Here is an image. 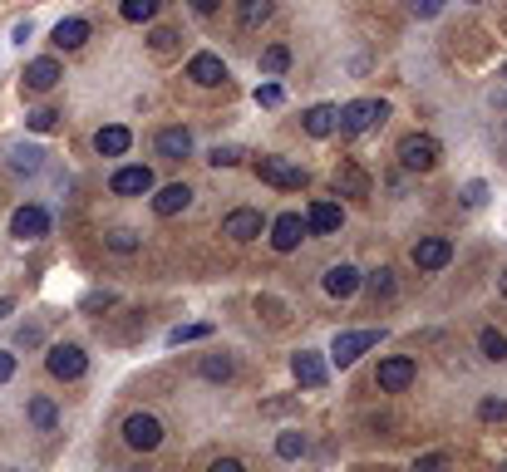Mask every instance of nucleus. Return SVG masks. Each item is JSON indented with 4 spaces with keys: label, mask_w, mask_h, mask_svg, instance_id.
<instances>
[{
    "label": "nucleus",
    "mask_w": 507,
    "mask_h": 472,
    "mask_svg": "<svg viewBox=\"0 0 507 472\" xmlns=\"http://www.w3.org/2000/svg\"><path fill=\"white\" fill-rule=\"evenodd\" d=\"M370 295H374V300H390V295H394V271H384V266H380V271H370Z\"/></svg>",
    "instance_id": "nucleus-30"
},
{
    "label": "nucleus",
    "mask_w": 507,
    "mask_h": 472,
    "mask_svg": "<svg viewBox=\"0 0 507 472\" xmlns=\"http://www.w3.org/2000/svg\"><path fill=\"white\" fill-rule=\"evenodd\" d=\"M5 315H11V300H0V320H5Z\"/></svg>",
    "instance_id": "nucleus-46"
},
{
    "label": "nucleus",
    "mask_w": 507,
    "mask_h": 472,
    "mask_svg": "<svg viewBox=\"0 0 507 472\" xmlns=\"http://www.w3.org/2000/svg\"><path fill=\"white\" fill-rule=\"evenodd\" d=\"M478 345H483L487 359H507V335H497V330H483V335H478Z\"/></svg>",
    "instance_id": "nucleus-29"
},
{
    "label": "nucleus",
    "mask_w": 507,
    "mask_h": 472,
    "mask_svg": "<svg viewBox=\"0 0 507 472\" xmlns=\"http://www.w3.org/2000/svg\"><path fill=\"white\" fill-rule=\"evenodd\" d=\"M153 50L173 54V50H178V35H173V30H153Z\"/></svg>",
    "instance_id": "nucleus-39"
},
{
    "label": "nucleus",
    "mask_w": 507,
    "mask_h": 472,
    "mask_svg": "<svg viewBox=\"0 0 507 472\" xmlns=\"http://www.w3.org/2000/svg\"><path fill=\"white\" fill-rule=\"evenodd\" d=\"M153 11H158V0H124V20H133V25H149Z\"/></svg>",
    "instance_id": "nucleus-26"
},
{
    "label": "nucleus",
    "mask_w": 507,
    "mask_h": 472,
    "mask_svg": "<svg viewBox=\"0 0 507 472\" xmlns=\"http://www.w3.org/2000/svg\"><path fill=\"white\" fill-rule=\"evenodd\" d=\"M335 192L340 197H370V178H365L355 163H340L335 168Z\"/></svg>",
    "instance_id": "nucleus-19"
},
{
    "label": "nucleus",
    "mask_w": 507,
    "mask_h": 472,
    "mask_svg": "<svg viewBox=\"0 0 507 472\" xmlns=\"http://www.w3.org/2000/svg\"><path fill=\"white\" fill-rule=\"evenodd\" d=\"M25 124H30L35 133H50V128L60 124V114H54V108H30V114H25Z\"/></svg>",
    "instance_id": "nucleus-33"
},
{
    "label": "nucleus",
    "mask_w": 507,
    "mask_h": 472,
    "mask_svg": "<svg viewBox=\"0 0 507 472\" xmlns=\"http://www.w3.org/2000/svg\"><path fill=\"white\" fill-rule=\"evenodd\" d=\"M212 335V325H178V330H168V345H192V340H207Z\"/></svg>",
    "instance_id": "nucleus-28"
},
{
    "label": "nucleus",
    "mask_w": 507,
    "mask_h": 472,
    "mask_svg": "<svg viewBox=\"0 0 507 472\" xmlns=\"http://www.w3.org/2000/svg\"><path fill=\"white\" fill-rule=\"evenodd\" d=\"M11 231L20 236V242H40L44 231H50V212H44V207H15Z\"/></svg>",
    "instance_id": "nucleus-8"
},
{
    "label": "nucleus",
    "mask_w": 507,
    "mask_h": 472,
    "mask_svg": "<svg viewBox=\"0 0 507 472\" xmlns=\"http://www.w3.org/2000/svg\"><path fill=\"white\" fill-rule=\"evenodd\" d=\"M276 452H281V458H301V452H306V438H301V433H281V438H276Z\"/></svg>",
    "instance_id": "nucleus-34"
},
{
    "label": "nucleus",
    "mask_w": 507,
    "mask_h": 472,
    "mask_svg": "<svg viewBox=\"0 0 507 472\" xmlns=\"http://www.w3.org/2000/svg\"><path fill=\"white\" fill-rule=\"evenodd\" d=\"M128 143H133V133H128L124 124H109V128H99V133H94V148H99L104 157H124Z\"/></svg>",
    "instance_id": "nucleus-18"
},
{
    "label": "nucleus",
    "mask_w": 507,
    "mask_h": 472,
    "mask_svg": "<svg viewBox=\"0 0 507 472\" xmlns=\"http://www.w3.org/2000/svg\"><path fill=\"white\" fill-rule=\"evenodd\" d=\"M202 379H232V359H227V355H207V359H202Z\"/></svg>",
    "instance_id": "nucleus-31"
},
{
    "label": "nucleus",
    "mask_w": 507,
    "mask_h": 472,
    "mask_svg": "<svg viewBox=\"0 0 507 472\" xmlns=\"http://www.w3.org/2000/svg\"><path fill=\"white\" fill-rule=\"evenodd\" d=\"M124 443L138 452H153L163 443V423L153 419V413H128L124 419Z\"/></svg>",
    "instance_id": "nucleus-5"
},
{
    "label": "nucleus",
    "mask_w": 507,
    "mask_h": 472,
    "mask_svg": "<svg viewBox=\"0 0 507 472\" xmlns=\"http://www.w3.org/2000/svg\"><path fill=\"white\" fill-rule=\"evenodd\" d=\"M188 202H192L188 182H168V188H163L158 197H153V212H158V217H178V212L188 207Z\"/></svg>",
    "instance_id": "nucleus-21"
},
{
    "label": "nucleus",
    "mask_w": 507,
    "mask_h": 472,
    "mask_svg": "<svg viewBox=\"0 0 507 472\" xmlns=\"http://www.w3.org/2000/svg\"><path fill=\"white\" fill-rule=\"evenodd\" d=\"M256 178L281 188V192H301L310 182V172L296 168V163H286V157H262V163H256Z\"/></svg>",
    "instance_id": "nucleus-2"
},
{
    "label": "nucleus",
    "mask_w": 507,
    "mask_h": 472,
    "mask_svg": "<svg viewBox=\"0 0 507 472\" xmlns=\"http://www.w3.org/2000/svg\"><path fill=\"white\" fill-rule=\"evenodd\" d=\"M340 221H345V212H340L335 202H316V207H310V217H306V227L320 231V236H330V231H340Z\"/></svg>",
    "instance_id": "nucleus-22"
},
{
    "label": "nucleus",
    "mask_w": 507,
    "mask_h": 472,
    "mask_svg": "<svg viewBox=\"0 0 507 472\" xmlns=\"http://www.w3.org/2000/svg\"><path fill=\"white\" fill-rule=\"evenodd\" d=\"M463 202H468V207H483V202H487V188H483V182H468V188H463Z\"/></svg>",
    "instance_id": "nucleus-40"
},
{
    "label": "nucleus",
    "mask_w": 507,
    "mask_h": 472,
    "mask_svg": "<svg viewBox=\"0 0 507 472\" xmlns=\"http://www.w3.org/2000/svg\"><path fill=\"white\" fill-rule=\"evenodd\" d=\"M40 148H11V168L15 172H35V168H40Z\"/></svg>",
    "instance_id": "nucleus-27"
},
{
    "label": "nucleus",
    "mask_w": 507,
    "mask_h": 472,
    "mask_svg": "<svg viewBox=\"0 0 507 472\" xmlns=\"http://www.w3.org/2000/svg\"><path fill=\"white\" fill-rule=\"evenodd\" d=\"M158 153L163 157H188L192 153V133H188V128H163V133H158Z\"/></svg>",
    "instance_id": "nucleus-23"
},
{
    "label": "nucleus",
    "mask_w": 507,
    "mask_h": 472,
    "mask_svg": "<svg viewBox=\"0 0 507 472\" xmlns=\"http://www.w3.org/2000/svg\"><path fill=\"white\" fill-rule=\"evenodd\" d=\"M212 472H242V462H237V458H222V462H212Z\"/></svg>",
    "instance_id": "nucleus-44"
},
{
    "label": "nucleus",
    "mask_w": 507,
    "mask_h": 472,
    "mask_svg": "<svg viewBox=\"0 0 507 472\" xmlns=\"http://www.w3.org/2000/svg\"><path fill=\"white\" fill-rule=\"evenodd\" d=\"M399 163L409 172H433V168H439V143H433L429 133H409L399 143Z\"/></svg>",
    "instance_id": "nucleus-3"
},
{
    "label": "nucleus",
    "mask_w": 507,
    "mask_h": 472,
    "mask_svg": "<svg viewBox=\"0 0 507 472\" xmlns=\"http://www.w3.org/2000/svg\"><path fill=\"white\" fill-rule=\"evenodd\" d=\"M237 20H242L246 30L266 25V20H271V0H242V11H237Z\"/></svg>",
    "instance_id": "nucleus-24"
},
{
    "label": "nucleus",
    "mask_w": 507,
    "mask_h": 472,
    "mask_svg": "<svg viewBox=\"0 0 507 472\" xmlns=\"http://www.w3.org/2000/svg\"><path fill=\"white\" fill-rule=\"evenodd\" d=\"M54 50H79V44L89 40V20H79V15H69V20H60L54 25Z\"/></svg>",
    "instance_id": "nucleus-20"
},
{
    "label": "nucleus",
    "mask_w": 507,
    "mask_h": 472,
    "mask_svg": "<svg viewBox=\"0 0 507 472\" xmlns=\"http://www.w3.org/2000/svg\"><path fill=\"white\" fill-rule=\"evenodd\" d=\"M281 84H256V104H262V108H276V104H281Z\"/></svg>",
    "instance_id": "nucleus-38"
},
{
    "label": "nucleus",
    "mask_w": 507,
    "mask_h": 472,
    "mask_svg": "<svg viewBox=\"0 0 507 472\" xmlns=\"http://www.w3.org/2000/svg\"><path fill=\"white\" fill-rule=\"evenodd\" d=\"M30 423L35 428H54V404L50 399H30Z\"/></svg>",
    "instance_id": "nucleus-32"
},
{
    "label": "nucleus",
    "mask_w": 507,
    "mask_h": 472,
    "mask_svg": "<svg viewBox=\"0 0 507 472\" xmlns=\"http://www.w3.org/2000/svg\"><path fill=\"white\" fill-rule=\"evenodd\" d=\"M306 236H310V227H306V217H296V212H281V217L271 221V246L276 252H296Z\"/></svg>",
    "instance_id": "nucleus-6"
},
{
    "label": "nucleus",
    "mask_w": 507,
    "mask_h": 472,
    "mask_svg": "<svg viewBox=\"0 0 507 472\" xmlns=\"http://www.w3.org/2000/svg\"><path fill=\"white\" fill-rule=\"evenodd\" d=\"M291 374H296V384H306V388L326 384V364H320V355H310V349H301V355L291 359Z\"/></svg>",
    "instance_id": "nucleus-16"
},
{
    "label": "nucleus",
    "mask_w": 507,
    "mask_h": 472,
    "mask_svg": "<svg viewBox=\"0 0 507 472\" xmlns=\"http://www.w3.org/2000/svg\"><path fill=\"white\" fill-rule=\"evenodd\" d=\"M207 163L212 168H232V163H242V153H237V148H212Z\"/></svg>",
    "instance_id": "nucleus-36"
},
{
    "label": "nucleus",
    "mask_w": 507,
    "mask_h": 472,
    "mask_svg": "<svg viewBox=\"0 0 507 472\" xmlns=\"http://www.w3.org/2000/svg\"><path fill=\"white\" fill-rule=\"evenodd\" d=\"M409 5H414V15H423V20L444 11V0H409Z\"/></svg>",
    "instance_id": "nucleus-41"
},
{
    "label": "nucleus",
    "mask_w": 507,
    "mask_h": 472,
    "mask_svg": "<svg viewBox=\"0 0 507 472\" xmlns=\"http://www.w3.org/2000/svg\"><path fill=\"white\" fill-rule=\"evenodd\" d=\"M109 246H114V252H138V236H133V231H124V227H118V231H109Z\"/></svg>",
    "instance_id": "nucleus-35"
},
{
    "label": "nucleus",
    "mask_w": 507,
    "mask_h": 472,
    "mask_svg": "<svg viewBox=\"0 0 507 472\" xmlns=\"http://www.w3.org/2000/svg\"><path fill=\"white\" fill-rule=\"evenodd\" d=\"M60 79H64L60 60H50V54H44V60H35V64H25V89H30V94H50Z\"/></svg>",
    "instance_id": "nucleus-11"
},
{
    "label": "nucleus",
    "mask_w": 507,
    "mask_h": 472,
    "mask_svg": "<svg viewBox=\"0 0 507 472\" xmlns=\"http://www.w3.org/2000/svg\"><path fill=\"white\" fill-rule=\"evenodd\" d=\"M44 364H50L54 379H79L89 369V359H84V349H79V345H54L50 355H44Z\"/></svg>",
    "instance_id": "nucleus-7"
},
{
    "label": "nucleus",
    "mask_w": 507,
    "mask_h": 472,
    "mask_svg": "<svg viewBox=\"0 0 507 472\" xmlns=\"http://www.w3.org/2000/svg\"><path fill=\"white\" fill-rule=\"evenodd\" d=\"M109 188L118 192V197H143V192H153V168H118L114 178H109Z\"/></svg>",
    "instance_id": "nucleus-9"
},
{
    "label": "nucleus",
    "mask_w": 507,
    "mask_h": 472,
    "mask_svg": "<svg viewBox=\"0 0 507 472\" xmlns=\"http://www.w3.org/2000/svg\"><path fill=\"white\" fill-rule=\"evenodd\" d=\"M188 79H192V84H202V89L227 84V64L217 60V54H192V60H188Z\"/></svg>",
    "instance_id": "nucleus-10"
},
{
    "label": "nucleus",
    "mask_w": 507,
    "mask_h": 472,
    "mask_svg": "<svg viewBox=\"0 0 507 472\" xmlns=\"http://www.w3.org/2000/svg\"><path fill=\"white\" fill-rule=\"evenodd\" d=\"M286 64H291V50H286V44L262 50V74H286Z\"/></svg>",
    "instance_id": "nucleus-25"
},
{
    "label": "nucleus",
    "mask_w": 507,
    "mask_h": 472,
    "mask_svg": "<svg viewBox=\"0 0 507 472\" xmlns=\"http://www.w3.org/2000/svg\"><path fill=\"white\" fill-rule=\"evenodd\" d=\"M326 291L335 295V300H350V295L359 291V271H355V266H345V261L330 266V271H326Z\"/></svg>",
    "instance_id": "nucleus-17"
},
{
    "label": "nucleus",
    "mask_w": 507,
    "mask_h": 472,
    "mask_svg": "<svg viewBox=\"0 0 507 472\" xmlns=\"http://www.w3.org/2000/svg\"><path fill=\"white\" fill-rule=\"evenodd\" d=\"M15 340H20V345H40V330H35V325H25Z\"/></svg>",
    "instance_id": "nucleus-43"
},
{
    "label": "nucleus",
    "mask_w": 507,
    "mask_h": 472,
    "mask_svg": "<svg viewBox=\"0 0 507 472\" xmlns=\"http://www.w3.org/2000/svg\"><path fill=\"white\" fill-rule=\"evenodd\" d=\"M448 256H454V246H448L444 236H423V242L414 246V266H419V271H439V266H448Z\"/></svg>",
    "instance_id": "nucleus-14"
},
{
    "label": "nucleus",
    "mask_w": 507,
    "mask_h": 472,
    "mask_svg": "<svg viewBox=\"0 0 507 472\" xmlns=\"http://www.w3.org/2000/svg\"><path fill=\"white\" fill-rule=\"evenodd\" d=\"M222 236H232V242H256V236H262V212L237 207L232 217L222 221Z\"/></svg>",
    "instance_id": "nucleus-12"
},
{
    "label": "nucleus",
    "mask_w": 507,
    "mask_h": 472,
    "mask_svg": "<svg viewBox=\"0 0 507 472\" xmlns=\"http://www.w3.org/2000/svg\"><path fill=\"white\" fill-rule=\"evenodd\" d=\"M217 5H222V0H192V11H197V15H212Z\"/></svg>",
    "instance_id": "nucleus-45"
},
{
    "label": "nucleus",
    "mask_w": 507,
    "mask_h": 472,
    "mask_svg": "<svg viewBox=\"0 0 507 472\" xmlns=\"http://www.w3.org/2000/svg\"><path fill=\"white\" fill-rule=\"evenodd\" d=\"M503 295H507V276H503Z\"/></svg>",
    "instance_id": "nucleus-47"
},
{
    "label": "nucleus",
    "mask_w": 507,
    "mask_h": 472,
    "mask_svg": "<svg viewBox=\"0 0 507 472\" xmlns=\"http://www.w3.org/2000/svg\"><path fill=\"white\" fill-rule=\"evenodd\" d=\"M5 379H15V355L11 349H0V384H5Z\"/></svg>",
    "instance_id": "nucleus-42"
},
{
    "label": "nucleus",
    "mask_w": 507,
    "mask_h": 472,
    "mask_svg": "<svg viewBox=\"0 0 507 472\" xmlns=\"http://www.w3.org/2000/svg\"><path fill=\"white\" fill-rule=\"evenodd\" d=\"M409 384H414V359L394 355V359H384V364H380V388H384V394H404Z\"/></svg>",
    "instance_id": "nucleus-13"
},
{
    "label": "nucleus",
    "mask_w": 507,
    "mask_h": 472,
    "mask_svg": "<svg viewBox=\"0 0 507 472\" xmlns=\"http://www.w3.org/2000/svg\"><path fill=\"white\" fill-rule=\"evenodd\" d=\"M301 124H306L310 138H330L340 128V108L335 104H316V108H306V118H301Z\"/></svg>",
    "instance_id": "nucleus-15"
},
{
    "label": "nucleus",
    "mask_w": 507,
    "mask_h": 472,
    "mask_svg": "<svg viewBox=\"0 0 507 472\" xmlns=\"http://www.w3.org/2000/svg\"><path fill=\"white\" fill-rule=\"evenodd\" d=\"M380 340H384L380 330H345V335H335V345H330V359H335V364L345 369V364H355V359L365 355V349L380 345Z\"/></svg>",
    "instance_id": "nucleus-4"
},
{
    "label": "nucleus",
    "mask_w": 507,
    "mask_h": 472,
    "mask_svg": "<svg viewBox=\"0 0 507 472\" xmlns=\"http://www.w3.org/2000/svg\"><path fill=\"white\" fill-rule=\"evenodd\" d=\"M384 118H390V104H384V99H355V104L340 108V133H370Z\"/></svg>",
    "instance_id": "nucleus-1"
},
{
    "label": "nucleus",
    "mask_w": 507,
    "mask_h": 472,
    "mask_svg": "<svg viewBox=\"0 0 507 472\" xmlns=\"http://www.w3.org/2000/svg\"><path fill=\"white\" fill-rule=\"evenodd\" d=\"M503 79H507V64H503Z\"/></svg>",
    "instance_id": "nucleus-48"
},
{
    "label": "nucleus",
    "mask_w": 507,
    "mask_h": 472,
    "mask_svg": "<svg viewBox=\"0 0 507 472\" xmlns=\"http://www.w3.org/2000/svg\"><path fill=\"white\" fill-rule=\"evenodd\" d=\"M478 419H487V423L507 419V404L503 399H483V404H478Z\"/></svg>",
    "instance_id": "nucleus-37"
}]
</instances>
